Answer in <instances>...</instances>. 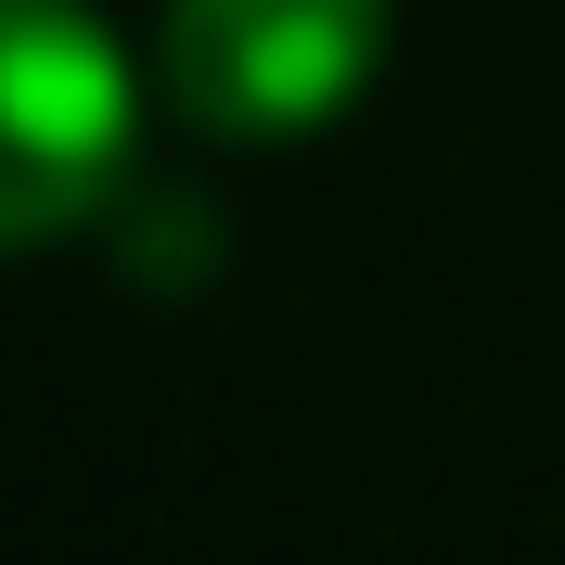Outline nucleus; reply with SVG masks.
I'll return each instance as SVG.
<instances>
[{
  "mask_svg": "<svg viewBox=\"0 0 565 565\" xmlns=\"http://www.w3.org/2000/svg\"><path fill=\"white\" fill-rule=\"evenodd\" d=\"M141 77L77 0H0V257L52 245L129 180Z\"/></svg>",
  "mask_w": 565,
  "mask_h": 565,
  "instance_id": "1",
  "label": "nucleus"
},
{
  "mask_svg": "<svg viewBox=\"0 0 565 565\" xmlns=\"http://www.w3.org/2000/svg\"><path fill=\"white\" fill-rule=\"evenodd\" d=\"M386 65V0H168L154 77L206 141H309Z\"/></svg>",
  "mask_w": 565,
  "mask_h": 565,
  "instance_id": "2",
  "label": "nucleus"
}]
</instances>
